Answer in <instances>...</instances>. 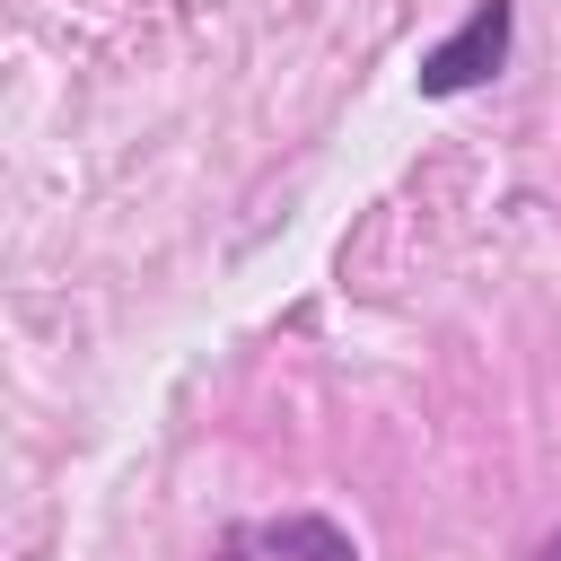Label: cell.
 <instances>
[{"instance_id":"obj_1","label":"cell","mask_w":561,"mask_h":561,"mask_svg":"<svg viewBox=\"0 0 561 561\" xmlns=\"http://www.w3.org/2000/svg\"><path fill=\"white\" fill-rule=\"evenodd\" d=\"M500 61H508V0H482L447 44H430V61H421V96H465V88H482Z\"/></svg>"},{"instance_id":"obj_2","label":"cell","mask_w":561,"mask_h":561,"mask_svg":"<svg viewBox=\"0 0 561 561\" xmlns=\"http://www.w3.org/2000/svg\"><path fill=\"white\" fill-rule=\"evenodd\" d=\"M272 552H298V561H351V543H342L324 517H280V526H272Z\"/></svg>"},{"instance_id":"obj_3","label":"cell","mask_w":561,"mask_h":561,"mask_svg":"<svg viewBox=\"0 0 561 561\" xmlns=\"http://www.w3.org/2000/svg\"><path fill=\"white\" fill-rule=\"evenodd\" d=\"M543 561H561V535H552V543H543Z\"/></svg>"}]
</instances>
